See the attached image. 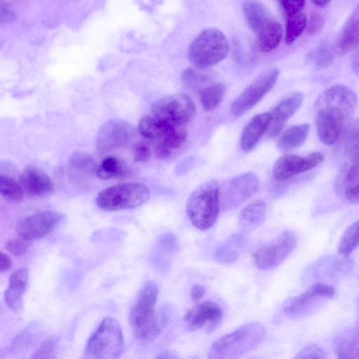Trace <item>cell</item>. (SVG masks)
Segmentation results:
<instances>
[{"instance_id": "e0dca14e", "label": "cell", "mask_w": 359, "mask_h": 359, "mask_svg": "<svg viewBox=\"0 0 359 359\" xmlns=\"http://www.w3.org/2000/svg\"><path fill=\"white\" fill-rule=\"evenodd\" d=\"M18 181L24 193L31 196H43L52 193L54 183L43 170L34 165L25 168L19 175Z\"/></svg>"}, {"instance_id": "f35d334b", "label": "cell", "mask_w": 359, "mask_h": 359, "mask_svg": "<svg viewBox=\"0 0 359 359\" xmlns=\"http://www.w3.org/2000/svg\"><path fill=\"white\" fill-rule=\"evenodd\" d=\"M57 349V339L50 337L41 343L30 359H56Z\"/></svg>"}, {"instance_id": "d590c367", "label": "cell", "mask_w": 359, "mask_h": 359, "mask_svg": "<svg viewBox=\"0 0 359 359\" xmlns=\"http://www.w3.org/2000/svg\"><path fill=\"white\" fill-rule=\"evenodd\" d=\"M359 245V219L349 225L344 232L337 247L343 256L349 255Z\"/></svg>"}, {"instance_id": "681fc988", "label": "cell", "mask_w": 359, "mask_h": 359, "mask_svg": "<svg viewBox=\"0 0 359 359\" xmlns=\"http://www.w3.org/2000/svg\"><path fill=\"white\" fill-rule=\"evenodd\" d=\"M351 65L354 74L359 75V46L351 57Z\"/></svg>"}, {"instance_id": "1f68e13d", "label": "cell", "mask_w": 359, "mask_h": 359, "mask_svg": "<svg viewBox=\"0 0 359 359\" xmlns=\"http://www.w3.org/2000/svg\"><path fill=\"white\" fill-rule=\"evenodd\" d=\"M257 36L259 50L263 53L270 52L278 46L282 39V26L273 20L266 29Z\"/></svg>"}, {"instance_id": "6da1fadb", "label": "cell", "mask_w": 359, "mask_h": 359, "mask_svg": "<svg viewBox=\"0 0 359 359\" xmlns=\"http://www.w3.org/2000/svg\"><path fill=\"white\" fill-rule=\"evenodd\" d=\"M358 101L348 87L334 85L326 89L315 103L316 126L320 140L325 144L335 143Z\"/></svg>"}, {"instance_id": "b9f144b4", "label": "cell", "mask_w": 359, "mask_h": 359, "mask_svg": "<svg viewBox=\"0 0 359 359\" xmlns=\"http://www.w3.org/2000/svg\"><path fill=\"white\" fill-rule=\"evenodd\" d=\"M307 31L311 35L318 34L324 25V18L320 13L313 11L311 13L309 22H307Z\"/></svg>"}, {"instance_id": "60d3db41", "label": "cell", "mask_w": 359, "mask_h": 359, "mask_svg": "<svg viewBox=\"0 0 359 359\" xmlns=\"http://www.w3.org/2000/svg\"><path fill=\"white\" fill-rule=\"evenodd\" d=\"M32 241L24 238H15L7 241L6 248L9 253L14 256H20L24 255L29 248Z\"/></svg>"}, {"instance_id": "f6af8a7d", "label": "cell", "mask_w": 359, "mask_h": 359, "mask_svg": "<svg viewBox=\"0 0 359 359\" xmlns=\"http://www.w3.org/2000/svg\"><path fill=\"white\" fill-rule=\"evenodd\" d=\"M194 69L189 68L185 69L182 74V80L188 86L195 87L202 80L201 76L196 74Z\"/></svg>"}, {"instance_id": "d4e9b609", "label": "cell", "mask_w": 359, "mask_h": 359, "mask_svg": "<svg viewBox=\"0 0 359 359\" xmlns=\"http://www.w3.org/2000/svg\"><path fill=\"white\" fill-rule=\"evenodd\" d=\"M266 213V205L261 199L256 200L240 212L238 224L245 232L252 231L259 227L264 221Z\"/></svg>"}, {"instance_id": "f546056e", "label": "cell", "mask_w": 359, "mask_h": 359, "mask_svg": "<svg viewBox=\"0 0 359 359\" xmlns=\"http://www.w3.org/2000/svg\"><path fill=\"white\" fill-rule=\"evenodd\" d=\"M309 132L308 124L294 126L286 130L278 142V148L283 151L301 147L306 141Z\"/></svg>"}, {"instance_id": "e575fe53", "label": "cell", "mask_w": 359, "mask_h": 359, "mask_svg": "<svg viewBox=\"0 0 359 359\" xmlns=\"http://www.w3.org/2000/svg\"><path fill=\"white\" fill-rule=\"evenodd\" d=\"M226 90L222 83H216L203 88L200 93V100L205 111L214 110L222 102Z\"/></svg>"}, {"instance_id": "7402d4cb", "label": "cell", "mask_w": 359, "mask_h": 359, "mask_svg": "<svg viewBox=\"0 0 359 359\" xmlns=\"http://www.w3.org/2000/svg\"><path fill=\"white\" fill-rule=\"evenodd\" d=\"M359 46V4L344 26L334 46V52L345 55Z\"/></svg>"}, {"instance_id": "f907efd6", "label": "cell", "mask_w": 359, "mask_h": 359, "mask_svg": "<svg viewBox=\"0 0 359 359\" xmlns=\"http://www.w3.org/2000/svg\"><path fill=\"white\" fill-rule=\"evenodd\" d=\"M156 359H179L177 356L171 351H164L158 355Z\"/></svg>"}, {"instance_id": "484cf974", "label": "cell", "mask_w": 359, "mask_h": 359, "mask_svg": "<svg viewBox=\"0 0 359 359\" xmlns=\"http://www.w3.org/2000/svg\"><path fill=\"white\" fill-rule=\"evenodd\" d=\"M337 149L339 152L351 157L359 150V118H355L347 123L337 141Z\"/></svg>"}, {"instance_id": "7a4b0ae2", "label": "cell", "mask_w": 359, "mask_h": 359, "mask_svg": "<svg viewBox=\"0 0 359 359\" xmlns=\"http://www.w3.org/2000/svg\"><path fill=\"white\" fill-rule=\"evenodd\" d=\"M158 296V285L153 281H147L130 309V327L135 335L141 340L154 339L162 329L164 320L155 308Z\"/></svg>"}, {"instance_id": "4316f807", "label": "cell", "mask_w": 359, "mask_h": 359, "mask_svg": "<svg viewBox=\"0 0 359 359\" xmlns=\"http://www.w3.org/2000/svg\"><path fill=\"white\" fill-rule=\"evenodd\" d=\"M335 353L337 359H359V334L346 331L336 338Z\"/></svg>"}, {"instance_id": "ba28073f", "label": "cell", "mask_w": 359, "mask_h": 359, "mask_svg": "<svg viewBox=\"0 0 359 359\" xmlns=\"http://www.w3.org/2000/svg\"><path fill=\"white\" fill-rule=\"evenodd\" d=\"M152 116L175 127L189 123L195 116L196 107L185 94H175L156 100L151 107Z\"/></svg>"}, {"instance_id": "d6a6232c", "label": "cell", "mask_w": 359, "mask_h": 359, "mask_svg": "<svg viewBox=\"0 0 359 359\" xmlns=\"http://www.w3.org/2000/svg\"><path fill=\"white\" fill-rule=\"evenodd\" d=\"M243 237L234 235L216 251L215 259L222 264H229L236 261L243 245Z\"/></svg>"}, {"instance_id": "ac0fdd59", "label": "cell", "mask_w": 359, "mask_h": 359, "mask_svg": "<svg viewBox=\"0 0 359 359\" xmlns=\"http://www.w3.org/2000/svg\"><path fill=\"white\" fill-rule=\"evenodd\" d=\"M304 100L303 94L297 92L281 100L270 113L271 120L266 130L269 137L277 136L286 122L300 107Z\"/></svg>"}, {"instance_id": "277c9868", "label": "cell", "mask_w": 359, "mask_h": 359, "mask_svg": "<svg viewBox=\"0 0 359 359\" xmlns=\"http://www.w3.org/2000/svg\"><path fill=\"white\" fill-rule=\"evenodd\" d=\"M219 191L217 181L211 180L201 184L189 196L186 212L197 229L205 231L216 222L220 209Z\"/></svg>"}, {"instance_id": "8fae6325", "label": "cell", "mask_w": 359, "mask_h": 359, "mask_svg": "<svg viewBox=\"0 0 359 359\" xmlns=\"http://www.w3.org/2000/svg\"><path fill=\"white\" fill-rule=\"evenodd\" d=\"M259 184L257 175L252 172L234 177L219 191L220 207L226 210L239 206L255 194Z\"/></svg>"}, {"instance_id": "83f0119b", "label": "cell", "mask_w": 359, "mask_h": 359, "mask_svg": "<svg viewBox=\"0 0 359 359\" xmlns=\"http://www.w3.org/2000/svg\"><path fill=\"white\" fill-rule=\"evenodd\" d=\"M187 137V132L180 128H172L156 146L154 153L158 159H165L172 151L181 147Z\"/></svg>"}, {"instance_id": "8992f818", "label": "cell", "mask_w": 359, "mask_h": 359, "mask_svg": "<svg viewBox=\"0 0 359 359\" xmlns=\"http://www.w3.org/2000/svg\"><path fill=\"white\" fill-rule=\"evenodd\" d=\"M124 346L123 335L119 323L106 318L89 338L86 354L90 359H118Z\"/></svg>"}, {"instance_id": "5bb4252c", "label": "cell", "mask_w": 359, "mask_h": 359, "mask_svg": "<svg viewBox=\"0 0 359 359\" xmlns=\"http://www.w3.org/2000/svg\"><path fill=\"white\" fill-rule=\"evenodd\" d=\"M135 130L132 125L122 120H111L100 129L96 148L100 153H106L127 144L133 137Z\"/></svg>"}, {"instance_id": "d6986e66", "label": "cell", "mask_w": 359, "mask_h": 359, "mask_svg": "<svg viewBox=\"0 0 359 359\" xmlns=\"http://www.w3.org/2000/svg\"><path fill=\"white\" fill-rule=\"evenodd\" d=\"M337 187L348 201L359 203V150L351 156L339 175Z\"/></svg>"}, {"instance_id": "f1b7e54d", "label": "cell", "mask_w": 359, "mask_h": 359, "mask_svg": "<svg viewBox=\"0 0 359 359\" xmlns=\"http://www.w3.org/2000/svg\"><path fill=\"white\" fill-rule=\"evenodd\" d=\"M174 128L154 116L145 115L140 120L138 131L144 138L161 140Z\"/></svg>"}, {"instance_id": "bcb514c9", "label": "cell", "mask_w": 359, "mask_h": 359, "mask_svg": "<svg viewBox=\"0 0 359 359\" xmlns=\"http://www.w3.org/2000/svg\"><path fill=\"white\" fill-rule=\"evenodd\" d=\"M0 17L1 22H9L14 18L13 11L8 5L3 4L2 2L0 5Z\"/></svg>"}, {"instance_id": "3957f363", "label": "cell", "mask_w": 359, "mask_h": 359, "mask_svg": "<svg viewBox=\"0 0 359 359\" xmlns=\"http://www.w3.org/2000/svg\"><path fill=\"white\" fill-rule=\"evenodd\" d=\"M266 329L258 322L246 323L216 340L208 359H238L256 348L262 341Z\"/></svg>"}, {"instance_id": "ee69618b", "label": "cell", "mask_w": 359, "mask_h": 359, "mask_svg": "<svg viewBox=\"0 0 359 359\" xmlns=\"http://www.w3.org/2000/svg\"><path fill=\"white\" fill-rule=\"evenodd\" d=\"M151 154V150L146 144L143 142H139L135 145L133 149V155L135 161H147L149 159Z\"/></svg>"}, {"instance_id": "816d5d0a", "label": "cell", "mask_w": 359, "mask_h": 359, "mask_svg": "<svg viewBox=\"0 0 359 359\" xmlns=\"http://www.w3.org/2000/svg\"><path fill=\"white\" fill-rule=\"evenodd\" d=\"M312 3L318 7H324L330 4L327 1H313Z\"/></svg>"}, {"instance_id": "2e32d148", "label": "cell", "mask_w": 359, "mask_h": 359, "mask_svg": "<svg viewBox=\"0 0 359 359\" xmlns=\"http://www.w3.org/2000/svg\"><path fill=\"white\" fill-rule=\"evenodd\" d=\"M334 293V287L330 285L314 284L300 294L287 300L283 306L284 312L291 318H297L307 311L313 300L321 297H332Z\"/></svg>"}, {"instance_id": "c3c4849f", "label": "cell", "mask_w": 359, "mask_h": 359, "mask_svg": "<svg viewBox=\"0 0 359 359\" xmlns=\"http://www.w3.org/2000/svg\"><path fill=\"white\" fill-rule=\"evenodd\" d=\"M205 289L201 285H195L191 290V298L194 302L200 300L204 295Z\"/></svg>"}, {"instance_id": "30bf717a", "label": "cell", "mask_w": 359, "mask_h": 359, "mask_svg": "<svg viewBox=\"0 0 359 359\" xmlns=\"http://www.w3.org/2000/svg\"><path fill=\"white\" fill-rule=\"evenodd\" d=\"M297 245L295 235L285 231L276 238L259 247L253 254L255 265L261 270H269L281 264Z\"/></svg>"}, {"instance_id": "9c48e42d", "label": "cell", "mask_w": 359, "mask_h": 359, "mask_svg": "<svg viewBox=\"0 0 359 359\" xmlns=\"http://www.w3.org/2000/svg\"><path fill=\"white\" fill-rule=\"evenodd\" d=\"M279 75L276 68L269 69L251 83L231 103L230 111L239 117L258 103L276 84Z\"/></svg>"}, {"instance_id": "ab89813d", "label": "cell", "mask_w": 359, "mask_h": 359, "mask_svg": "<svg viewBox=\"0 0 359 359\" xmlns=\"http://www.w3.org/2000/svg\"><path fill=\"white\" fill-rule=\"evenodd\" d=\"M293 359H327L324 349L316 344L304 347Z\"/></svg>"}, {"instance_id": "4fadbf2b", "label": "cell", "mask_w": 359, "mask_h": 359, "mask_svg": "<svg viewBox=\"0 0 359 359\" xmlns=\"http://www.w3.org/2000/svg\"><path fill=\"white\" fill-rule=\"evenodd\" d=\"M222 318L221 307L213 302L206 300L196 304L189 309L184 317V322L191 330L205 328L208 333H211L220 325Z\"/></svg>"}, {"instance_id": "44dd1931", "label": "cell", "mask_w": 359, "mask_h": 359, "mask_svg": "<svg viewBox=\"0 0 359 359\" xmlns=\"http://www.w3.org/2000/svg\"><path fill=\"white\" fill-rule=\"evenodd\" d=\"M29 272L26 268L13 272L9 278L8 286L4 292L7 306L15 313H20L23 306V296L26 291Z\"/></svg>"}, {"instance_id": "836d02e7", "label": "cell", "mask_w": 359, "mask_h": 359, "mask_svg": "<svg viewBox=\"0 0 359 359\" xmlns=\"http://www.w3.org/2000/svg\"><path fill=\"white\" fill-rule=\"evenodd\" d=\"M0 194L4 199L11 202L21 201L25 194L19 181L7 172L0 174Z\"/></svg>"}, {"instance_id": "74e56055", "label": "cell", "mask_w": 359, "mask_h": 359, "mask_svg": "<svg viewBox=\"0 0 359 359\" xmlns=\"http://www.w3.org/2000/svg\"><path fill=\"white\" fill-rule=\"evenodd\" d=\"M334 48L327 42H324L311 53V57L318 69H323L332 63L334 57Z\"/></svg>"}, {"instance_id": "5b68a950", "label": "cell", "mask_w": 359, "mask_h": 359, "mask_svg": "<svg viewBox=\"0 0 359 359\" xmlns=\"http://www.w3.org/2000/svg\"><path fill=\"white\" fill-rule=\"evenodd\" d=\"M229 49L228 40L221 31L207 29L201 32L191 43L188 49V57L195 67L201 69H205L224 60Z\"/></svg>"}, {"instance_id": "8d00e7d4", "label": "cell", "mask_w": 359, "mask_h": 359, "mask_svg": "<svg viewBox=\"0 0 359 359\" xmlns=\"http://www.w3.org/2000/svg\"><path fill=\"white\" fill-rule=\"evenodd\" d=\"M287 18L285 41L287 44H292L303 32L307 26L306 15L299 12Z\"/></svg>"}, {"instance_id": "9a60e30c", "label": "cell", "mask_w": 359, "mask_h": 359, "mask_svg": "<svg viewBox=\"0 0 359 359\" xmlns=\"http://www.w3.org/2000/svg\"><path fill=\"white\" fill-rule=\"evenodd\" d=\"M324 160L322 153L315 151L306 156L286 154L275 163L272 173L278 181H284L297 175L313 169Z\"/></svg>"}, {"instance_id": "4dcf8cb0", "label": "cell", "mask_w": 359, "mask_h": 359, "mask_svg": "<svg viewBox=\"0 0 359 359\" xmlns=\"http://www.w3.org/2000/svg\"><path fill=\"white\" fill-rule=\"evenodd\" d=\"M130 170L120 158L109 156L104 158L97 168V176L102 180L123 178L130 175Z\"/></svg>"}, {"instance_id": "7dc6e473", "label": "cell", "mask_w": 359, "mask_h": 359, "mask_svg": "<svg viewBox=\"0 0 359 359\" xmlns=\"http://www.w3.org/2000/svg\"><path fill=\"white\" fill-rule=\"evenodd\" d=\"M13 262L11 258L4 252L0 253V271L7 272L12 268Z\"/></svg>"}, {"instance_id": "603a6c76", "label": "cell", "mask_w": 359, "mask_h": 359, "mask_svg": "<svg viewBox=\"0 0 359 359\" xmlns=\"http://www.w3.org/2000/svg\"><path fill=\"white\" fill-rule=\"evenodd\" d=\"M270 120V113H262L255 116L248 123L243 130L240 140L243 151L248 152L255 148L262 135L266 132Z\"/></svg>"}, {"instance_id": "7bdbcfd3", "label": "cell", "mask_w": 359, "mask_h": 359, "mask_svg": "<svg viewBox=\"0 0 359 359\" xmlns=\"http://www.w3.org/2000/svg\"><path fill=\"white\" fill-rule=\"evenodd\" d=\"M280 6L286 17L302 12L304 1H280Z\"/></svg>"}, {"instance_id": "52a82bcc", "label": "cell", "mask_w": 359, "mask_h": 359, "mask_svg": "<svg viewBox=\"0 0 359 359\" xmlns=\"http://www.w3.org/2000/svg\"><path fill=\"white\" fill-rule=\"evenodd\" d=\"M150 197L149 188L137 182L111 186L101 191L97 198V206L106 211L132 209L147 202Z\"/></svg>"}, {"instance_id": "7c38bea8", "label": "cell", "mask_w": 359, "mask_h": 359, "mask_svg": "<svg viewBox=\"0 0 359 359\" xmlns=\"http://www.w3.org/2000/svg\"><path fill=\"white\" fill-rule=\"evenodd\" d=\"M64 215L46 210L27 216L18 222L15 231L20 238L32 241L50 233L61 222Z\"/></svg>"}, {"instance_id": "cb8c5ba5", "label": "cell", "mask_w": 359, "mask_h": 359, "mask_svg": "<svg viewBox=\"0 0 359 359\" xmlns=\"http://www.w3.org/2000/svg\"><path fill=\"white\" fill-rule=\"evenodd\" d=\"M243 11L248 25L257 36L273 21L266 8L259 1H245L243 4Z\"/></svg>"}, {"instance_id": "ffe728a7", "label": "cell", "mask_w": 359, "mask_h": 359, "mask_svg": "<svg viewBox=\"0 0 359 359\" xmlns=\"http://www.w3.org/2000/svg\"><path fill=\"white\" fill-rule=\"evenodd\" d=\"M97 165L94 158L83 151H76L67 162L69 178L76 183H83L97 175Z\"/></svg>"}]
</instances>
